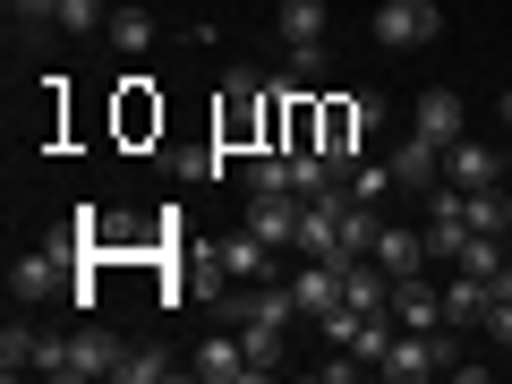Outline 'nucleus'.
Returning a JSON list of instances; mask_svg holds the SVG:
<instances>
[{"label":"nucleus","instance_id":"1","mask_svg":"<svg viewBox=\"0 0 512 384\" xmlns=\"http://www.w3.org/2000/svg\"><path fill=\"white\" fill-rule=\"evenodd\" d=\"M453 359H461L453 325H436V333H393V350L376 359V376H393V384H419V376H453Z\"/></svg>","mask_w":512,"mask_h":384},{"label":"nucleus","instance_id":"2","mask_svg":"<svg viewBox=\"0 0 512 384\" xmlns=\"http://www.w3.org/2000/svg\"><path fill=\"white\" fill-rule=\"evenodd\" d=\"M367 26H376L384 52H419V43H436V26H444V18H436V0H384Z\"/></svg>","mask_w":512,"mask_h":384},{"label":"nucleus","instance_id":"3","mask_svg":"<svg viewBox=\"0 0 512 384\" xmlns=\"http://www.w3.org/2000/svg\"><path fill=\"white\" fill-rule=\"evenodd\" d=\"M274 256H282V248H265V239L239 222V231L214 239V274H222V282H265V274H274Z\"/></svg>","mask_w":512,"mask_h":384},{"label":"nucleus","instance_id":"4","mask_svg":"<svg viewBox=\"0 0 512 384\" xmlns=\"http://www.w3.org/2000/svg\"><path fill=\"white\" fill-rule=\"evenodd\" d=\"M120 367H128V350L111 342L103 325H86V333L60 342V367H52V376H120Z\"/></svg>","mask_w":512,"mask_h":384},{"label":"nucleus","instance_id":"5","mask_svg":"<svg viewBox=\"0 0 512 384\" xmlns=\"http://www.w3.org/2000/svg\"><path fill=\"white\" fill-rule=\"evenodd\" d=\"M393 325H402V333H436L444 325V282L402 274V282H393Z\"/></svg>","mask_w":512,"mask_h":384},{"label":"nucleus","instance_id":"6","mask_svg":"<svg viewBox=\"0 0 512 384\" xmlns=\"http://www.w3.org/2000/svg\"><path fill=\"white\" fill-rule=\"evenodd\" d=\"M188 376H205V384H239V376H256V367H248V342H239V325L214 333V342H197Z\"/></svg>","mask_w":512,"mask_h":384},{"label":"nucleus","instance_id":"7","mask_svg":"<svg viewBox=\"0 0 512 384\" xmlns=\"http://www.w3.org/2000/svg\"><path fill=\"white\" fill-rule=\"evenodd\" d=\"M367 256H376V265H384L393 282H402V274H427V231H410V222H384Z\"/></svg>","mask_w":512,"mask_h":384},{"label":"nucleus","instance_id":"8","mask_svg":"<svg viewBox=\"0 0 512 384\" xmlns=\"http://www.w3.org/2000/svg\"><path fill=\"white\" fill-rule=\"evenodd\" d=\"M427 137V146H453V137H470V120H461V94L453 86H427L419 94V120H410Z\"/></svg>","mask_w":512,"mask_h":384},{"label":"nucleus","instance_id":"9","mask_svg":"<svg viewBox=\"0 0 512 384\" xmlns=\"http://www.w3.org/2000/svg\"><path fill=\"white\" fill-rule=\"evenodd\" d=\"M487 308H495V282L487 274H461V265H453V282H444V325H487Z\"/></svg>","mask_w":512,"mask_h":384},{"label":"nucleus","instance_id":"10","mask_svg":"<svg viewBox=\"0 0 512 384\" xmlns=\"http://www.w3.org/2000/svg\"><path fill=\"white\" fill-rule=\"evenodd\" d=\"M384 163H393V180H402L410 197H427V188H436V171H444V146H427L419 128H410V146H393Z\"/></svg>","mask_w":512,"mask_h":384},{"label":"nucleus","instance_id":"11","mask_svg":"<svg viewBox=\"0 0 512 384\" xmlns=\"http://www.w3.org/2000/svg\"><path fill=\"white\" fill-rule=\"evenodd\" d=\"M495 171H504V154L478 146V137H453V146H444V180H461V188H495Z\"/></svg>","mask_w":512,"mask_h":384},{"label":"nucleus","instance_id":"12","mask_svg":"<svg viewBox=\"0 0 512 384\" xmlns=\"http://www.w3.org/2000/svg\"><path fill=\"white\" fill-rule=\"evenodd\" d=\"M291 291H299V316H325V308H342V265L308 256V265L291 274Z\"/></svg>","mask_w":512,"mask_h":384},{"label":"nucleus","instance_id":"13","mask_svg":"<svg viewBox=\"0 0 512 384\" xmlns=\"http://www.w3.org/2000/svg\"><path fill=\"white\" fill-rule=\"evenodd\" d=\"M248 231L265 248H299V197H256L248 205Z\"/></svg>","mask_w":512,"mask_h":384},{"label":"nucleus","instance_id":"14","mask_svg":"<svg viewBox=\"0 0 512 384\" xmlns=\"http://www.w3.org/2000/svg\"><path fill=\"white\" fill-rule=\"evenodd\" d=\"M248 197H299V180H291V154H282V146L248 154Z\"/></svg>","mask_w":512,"mask_h":384},{"label":"nucleus","instance_id":"15","mask_svg":"<svg viewBox=\"0 0 512 384\" xmlns=\"http://www.w3.org/2000/svg\"><path fill=\"white\" fill-rule=\"evenodd\" d=\"M282 333H291V325H274V316H248V325H239V342H248V367H256V376H274V367H282Z\"/></svg>","mask_w":512,"mask_h":384},{"label":"nucleus","instance_id":"16","mask_svg":"<svg viewBox=\"0 0 512 384\" xmlns=\"http://www.w3.org/2000/svg\"><path fill=\"white\" fill-rule=\"evenodd\" d=\"M342 188H350V205H384V197H393V188H402V180H393V163H376V154H359Z\"/></svg>","mask_w":512,"mask_h":384},{"label":"nucleus","instance_id":"17","mask_svg":"<svg viewBox=\"0 0 512 384\" xmlns=\"http://www.w3.org/2000/svg\"><path fill=\"white\" fill-rule=\"evenodd\" d=\"M0 367H9V376H26V367H43V333L9 316V333H0Z\"/></svg>","mask_w":512,"mask_h":384},{"label":"nucleus","instance_id":"18","mask_svg":"<svg viewBox=\"0 0 512 384\" xmlns=\"http://www.w3.org/2000/svg\"><path fill=\"white\" fill-rule=\"evenodd\" d=\"M103 35H111V52H128V60H137V52L154 43V18H146V9H111V26H103Z\"/></svg>","mask_w":512,"mask_h":384},{"label":"nucleus","instance_id":"19","mask_svg":"<svg viewBox=\"0 0 512 384\" xmlns=\"http://www.w3.org/2000/svg\"><path fill=\"white\" fill-rule=\"evenodd\" d=\"M376 231H384L376 205H350V214H342V256H367V248H376Z\"/></svg>","mask_w":512,"mask_h":384},{"label":"nucleus","instance_id":"20","mask_svg":"<svg viewBox=\"0 0 512 384\" xmlns=\"http://www.w3.org/2000/svg\"><path fill=\"white\" fill-rule=\"evenodd\" d=\"M325 35V0H282V43H308Z\"/></svg>","mask_w":512,"mask_h":384},{"label":"nucleus","instance_id":"21","mask_svg":"<svg viewBox=\"0 0 512 384\" xmlns=\"http://www.w3.org/2000/svg\"><path fill=\"white\" fill-rule=\"evenodd\" d=\"M120 128H128V137H146V128H163V111L146 103V77H128V94H120Z\"/></svg>","mask_w":512,"mask_h":384},{"label":"nucleus","instance_id":"22","mask_svg":"<svg viewBox=\"0 0 512 384\" xmlns=\"http://www.w3.org/2000/svg\"><path fill=\"white\" fill-rule=\"evenodd\" d=\"M512 222V197H495V188H470V231H504Z\"/></svg>","mask_w":512,"mask_h":384},{"label":"nucleus","instance_id":"23","mask_svg":"<svg viewBox=\"0 0 512 384\" xmlns=\"http://www.w3.org/2000/svg\"><path fill=\"white\" fill-rule=\"evenodd\" d=\"M291 77H299V86H316V77H325V35L291 43Z\"/></svg>","mask_w":512,"mask_h":384},{"label":"nucleus","instance_id":"24","mask_svg":"<svg viewBox=\"0 0 512 384\" xmlns=\"http://www.w3.org/2000/svg\"><path fill=\"white\" fill-rule=\"evenodd\" d=\"M120 376H128V384H163V376H171V359H163V350H128Z\"/></svg>","mask_w":512,"mask_h":384},{"label":"nucleus","instance_id":"25","mask_svg":"<svg viewBox=\"0 0 512 384\" xmlns=\"http://www.w3.org/2000/svg\"><path fill=\"white\" fill-rule=\"evenodd\" d=\"M94 18H103V0H60V26H77V35H86Z\"/></svg>","mask_w":512,"mask_h":384},{"label":"nucleus","instance_id":"26","mask_svg":"<svg viewBox=\"0 0 512 384\" xmlns=\"http://www.w3.org/2000/svg\"><path fill=\"white\" fill-rule=\"evenodd\" d=\"M359 367H367L359 350H342V359H316V376H325V384H342V376H359Z\"/></svg>","mask_w":512,"mask_h":384},{"label":"nucleus","instance_id":"27","mask_svg":"<svg viewBox=\"0 0 512 384\" xmlns=\"http://www.w3.org/2000/svg\"><path fill=\"white\" fill-rule=\"evenodd\" d=\"M487 333H495V342H512V299H495V308H487Z\"/></svg>","mask_w":512,"mask_h":384},{"label":"nucleus","instance_id":"28","mask_svg":"<svg viewBox=\"0 0 512 384\" xmlns=\"http://www.w3.org/2000/svg\"><path fill=\"white\" fill-rule=\"evenodd\" d=\"M495 299H512V256H504V265H495Z\"/></svg>","mask_w":512,"mask_h":384},{"label":"nucleus","instance_id":"29","mask_svg":"<svg viewBox=\"0 0 512 384\" xmlns=\"http://www.w3.org/2000/svg\"><path fill=\"white\" fill-rule=\"evenodd\" d=\"M504 137H512V86H504Z\"/></svg>","mask_w":512,"mask_h":384},{"label":"nucleus","instance_id":"30","mask_svg":"<svg viewBox=\"0 0 512 384\" xmlns=\"http://www.w3.org/2000/svg\"><path fill=\"white\" fill-rule=\"evenodd\" d=\"M504 239H512V222H504Z\"/></svg>","mask_w":512,"mask_h":384}]
</instances>
